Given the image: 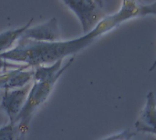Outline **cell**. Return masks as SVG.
Segmentation results:
<instances>
[{"label":"cell","mask_w":156,"mask_h":140,"mask_svg":"<svg viewBox=\"0 0 156 140\" xmlns=\"http://www.w3.org/2000/svg\"><path fill=\"white\" fill-rule=\"evenodd\" d=\"M138 16H140L139 2L122 1V7L117 13L108 15L94 29L82 36L53 43L20 38L11 50L0 54V56L6 61L27 66L29 68L52 65L68 56H74L91 45L98 37L116 28L123 22Z\"/></svg>","instance_id":"cell-1"},{"label":"cell","mask_w":156,"mask_h":140,"mask_svg":"<svg viewBox=\"0 0 156 140\" xmlns=\"http://www.w3.org/2000/svg\"><path fill=\"white\" fill-rule=\"evenodd\" d=\"M59 77H54L48 79L32 81V86L26 104L14 122V125L16 127L18 136L26 137V134L28 130V125L32 118L37 110L48 98Z\"/></svg>","instance_id":"cell-2"},{"label":"cell","mask_w":156,"mask_h":140,"mask_svg":"<svg viewBox=\"0 0 156 140\" xmlns=\"http://www.w3.org/2000/svg\"><path fill=\"white\" fill-rule=\"evenodd\" d=\"M62 3L78 17L84 35L90 33L108 15L104 9L103 1L93 0H66Z\"/></svg>","instance_id":"cell-3"},{"label":"cell","mask_w":156,"mask_h":140,"mask_svg":"<svg viewBox=\"0 0 156 140\" xmlns=\"http://www.w3.org/2000/svg\"><path fill=\"white\" fill-rule=\"evenodd\" d=\"M31 86L32 83L21 88L3 92L1 99V108L2 111H4L7 116L9 123L14 124L17 116L21 112L27 99Z\"/></svg>","instance_id":"cell-4"},{"label":"cell","mask_w":156,"mask_h":140,"mask_svg":"<svg viewBox=\"0 0 156 140\" xmlns=\"http://www.w3.org/2000/svg\"><path fill=\"white\" fill-rule=\"evenodd\" d=\"M21 38L45 43L61 41V33L57 17H52L37 26H29L25 30Z\"/></svg>","instance_id":"cell-5"},{"label":"cell","mask_w":156,"mask_h":140,"mask_svg":"<svg viewBox=\"0 0 156 140\" xmlns=\"http://www.w3.org/2000/svg\"><path fill=\"white\" fill-rule=\"evenodd\" d=\"M34 68L24 66L20 68L0 74V91L21 88L32 83Z\"/></svg>","instance_id":"cell-6"},{"label":"cell","mask_w":156,"mask_h":140,"mask_svg":"<svg viewBox=\"0 0 156 140\" xmlns=\"http://www.w3.org/2000/svg\"><path fill=\"white\" fill-rule=\"evenodd\" d=\"M134 125L136 131L156 136V99L153 92L147 94L145 106Z\"/></svg>","instance_id":"cell-7"},{"label":"cell","mask_w":156,"mask_h":140,"mask_svg":"<svg viewBox=\"0 0 156 140\" xmlns=\"http://www.w3.org/2000/svg\"><path fill=\"white\" fill-rule=\"evenodd\" d=\"M33 18H31L26 25L21 27L10 29L0 33V54L11 50L21 38L23 33L27 28L31 26Z\"/></svg>","instance_id":"cell-8"},{"label":"cell","mask_w":156,"mask_h":140,"mask_svg":"<svg viewBox=\"0 0 156 140\" xmlns=\"http://www.w3.org/2000/svg\"><path fill=\"white\" fill-rule=\"evenodd\" d=\"M18 133L16 127L12 123H6L0 128V140H16Z\"/></svg>","instance_id":"cell-9"},{"label":"cell","mask_w":156,"mask_h":140,"mask_svg":"<svg viewBox=\"0 0 156 140\" xmlns=\"http://www.w3.org/2000/svg\"><path fill=\"white\" fill-rule=\"evenodd\" d=\"M134 136H136V132L132 131L130 128L125 129L118 134L112 135L109 138H106L101 140H131Z\"/></svg>","instance_id":"cell-10"},{"label":"cell","mask_w":156,"mask_h":140,"mask_svg":"<svg viewBox=\"0 0 156 140\" xmlns=\"http://www.w3.org/2000/svg\"><path fill=\"white\" fill-rule=\"evenodd\" d=\"M22 67H24V65H20V64H16V63L6 61V60L3 59L0 56V74L7 72V71H10V70L20 68Z\"/></svg>","instance_id":"cell-11"},{"label":"cell","mask_w":156,"mask_h":140,"mask_svg":"<svg viewBox=\"0 0 156 140\" xmlns=\"http://www.w3.org/2000/svg\"><path fill=\"white\" fill-rule=\"evenodd\" d=\"M147 15H156V1L149 5L141 3V16H144Z\"/></svg>","instance_id":"cell-12"},{"label":"cell","mask_w":156,"mask_h":140,"mask_svg":"<svg viewBox=\"0 0 156 140\" xmlns=\"http://www.w3.org/2000/svg\"><path fill=\"white\" fill-rule=\"evenodd\" d=\"M155 68H156V58L154 59V61L153 65L150 67V68H149V72H153Z\"/></svg>","instance_id":"cell-13"},{"label":"cell","mask_w":156,"mask_h":140,"mask_svg":"<svg viewBox=\"0 0 156 140\" xmlns=\"http://www.w3.org/2000/svg\"><path fill=\"white\" fill-rule=\"evenodd\" d=\"M2 96H3V92L0 91V111H2V108H1V99H2Z\"/></svg>","instance_id":"cell-14"},{"label":"cell","mask_w":156,"mask_h":140,"mask_svg":"<svg viewBox=\"0 0 156 140\" xmlns=\"http://www.w3.org/2000/svg\"><path fill=\"white\" fill-rule=\"evenodd\" d=\"M16 140H25V136H18Z\"/></svg>","instance_id":"cell-15"},{"label":"cell","mask_w":156,"mask_h":140,"mask_svg":"<svg viewBox=\"0 0 156 140\" xmlns=\"http://www.w3.org/2000/svg\"><path fill=\"white\" fill-rule=\"evenodd\" d=\"M153 140H156V138H154V139H153Z\"/></svg>","instance_id":"cell-16"}]
</instances>
